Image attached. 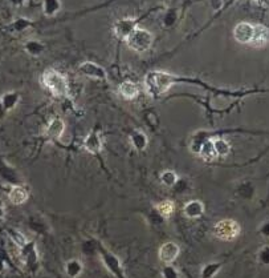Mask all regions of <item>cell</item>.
<instances>
[{"instance_id": "6da1fadb", "label": "cell", "mask_w": 269, "mask_h": 278, "mask_svg": "<svg viewBox=\"0 0 269 278\" xmlns=\"http://www.w3.org/2000/svg\"><path fill=\"white\" fill-rule=\"evenodd\" d=\"M176 80H178L176 77H174L170 73H166V72H150L145 79L146 89L151 96L157 98V96L165 94Z\"/></svg>"}, {"instance_id": "7a4b0ae2", "label": "cell", "mask_w": 269, "mask_h": 278, "mask_svg": "<svg viewBox=\"0 0 269 278\" xmlns=\"http://www.w3.org/2000/svg\"><path fill=\"white\" fill-rule=\"evenodd\" d=\"M42 83L56 98H65L69 92L67 77L56 69H47L42 76Z\"/></svg>"}, {"instance_id": "3957f363", "label": "cell", "mask_w": 269, "mask_h": 278, "mask_svg": "<svg viewBox=\"0 0 269 278\" xmlns=\"http://www.w3.org/2000/svg\"><path fill=\"white\" fill-rule=\"evenodd\" d=\"M241 233V226L232 218H224L217 221L213 226V236L221 241H233Z\"/></svg>"}, {"instance_id": "277c9868", "label": "cell", "mask_w": 269, "mask_h": 278, "mask_svg": "<svg viewBox=\"0 0 269 278\" xmlns=\"http://www.w3.org/2000/svg\"><path fill=\"white\" fill-rule=\"evenodd\" d=\"M97 253L100 254V257H101V261L105 265V267H106L114 277L126 278L124 266H122V263H121V259L118 258L114 253H112L110 250H108V249L105 248L100 241H97Z\"/></svg>"}, {"instance_id": "5b68a950", "label": "cell", "mask_w": 269, "mask_h": 278, "mask_svg": "<svg viewBox=\"0 0 269 278\" xmlns=\"http://www.w3.org/2000/svg\"><path fill=\"white\" fill-rule=\"evenodd\" d=\"M127 40V45L137 52H145L153 44V34L143 28H135Z\"/></svg>"}, {"instance_id": "8992f818", "label": "cell", "mask_w": 269, "mask_h": 278, "mask_svg": "<svg viewBox=\"0 0 269 278\" xmlns=\"http://www.w3.org/2000/svg\"><path fill=\"white\" fill-rule=\"evenodd\" d=\"M180 254V248L179 245L174 242V241H167L165 244L162 245L159 248V252H158V257L161 259V262H163L165 265H170L175 261Z\"/></svg>"}, {"instance_id": "52a82bcc", "label": "cell", "mask_w": 269, "mask_h": 278, "mask_svg": "<svg viewBox=\"0 0 269 278\" xmlns=\"http://www.w3.org/2000/svg\"><path fill=\"white\" fill-rule=\"evenodd\" d=\"M254 26L247 22L237 23L233 28V38L236 42L241 43V44H249L252 38H253Z\"/></svg>"}, {"instance_id": "ba28073f", "label": "cell", "mask_w": 269, "mask_h": 278, "mask_svg": "<svg viewBox=\"0 0 269 278\" xmlns=\"http://www.w3.org/2000/svg\"><path fill=\"white\" fill-rule=\"evenodd\" d=\"M135 19H121L114 24V35L121 40H126L131 32L137 28Z\"/></svg>"}, {"instance_id": "9c48e42d", "label": "cell", "mask_w": 269, "mask_h": 278, "mask_svg": "<svg viewBox=\"0 0 269 278\" xmlns=\"http://www.w3.org/2000/svg\"><path fill=\"white\" fill-rule=\"evenodd\" d=\"M79 71L83 75L88 76V77H93V79L98 80L106 79V72H105L104 68L96 64V63H92V61H85L83 64H80Z\"/></svg>"}, {"instance_id": "30bf717a", "label": "cell", "mask_w": 269, "mask_h": 278, "mask_svg": "<svg viewBox=\"0 0 269 278\" xmlns=\"http://www.w3.org/2000/svg\"><path fill=\"white\" fill-rule=\"evenodd\" d=\"M83 145L86 152H89L90 154H100L102 150L101 136L98 135V132L96 131L89 132L85 140H84Z\"/></svg>"}, {"instance_id": "8fae6325", "label": "cell", "mask_w": 269, "mask_h": 278, "mask_svg": "<svg viewBox=\"0 0 269 278\" xmlns=\"http://www.w3.org/2000/svg\"><path fill=\"white\" fill-rule=\"evenodd\" d=\"M269 43V28L262 24H256L253 31V38L250 40L249 45L254 48H262Z\"/></svg>"}, {"instance_id": "7c38bea8", "label": "cell", "mask_w": 269, "mask_h": 278, "mask_svg": "<svg viewBox=\"0 0 269 278\" xmlns=\"http://www.w3.org/2000/svg\"><path fill=\"white\" fill-rule=\"evenodd\" d=\"M183 214L190 220H196L200 218L204 214V204L199 200H191L184 205Z\"/></svg>"}, {"instance_id": "4fadbf2b", "label": "cell", "mask_w": 269, "mask_h": 278, "mask_svg": "<svg viewBox=\"0 0 269 278\" xmlns=\"http://www.w3.org/2000/svg\"><path fill=\"white\" fill-rule=\"evenodd\" d=\"M28 197H30V192L23 185H14L8 193V199L14 205H22L28 200Z\"/></svg>"}, {"instance_id": "5bb4252c", "label": "cell", "mask_w": 269, "mask_h": 278, "mask_svg": "<svg viewBox=\"0 0 269 278\" xmlns=\"http://www.w3.org/2000/svg\"><path fill=\"white\" fill-rule=\"evenodd\" d=\"M65 131V124L61 119H53L45 128V136L51 140H59Z\"/></svg>"}, {"instance_id": "9a60e30c", "label": "cell", "mask_w": 269, "mask_h": 278, "mask_svg": "<svg viewBox=\"0 0 269 278\" xmlns=\"http://www.w3.org/2000/svg\"><path fill=\"white\" fill-rule=\"evenodd\" d=\"M22 253L24 257V261L30 267H34L39 262V254L36 250L35 242H27L24 246H22Z\"/></svg>"}, {"instance_id": "2e32d148", "label": "cell", "mask_w": 269, "mask_h": 278, "mask_svg": "<svg viewBox=\"0 0 269 278\" xmlns=\"http://www.w3.org/2000/svg\"><path fill=\"white\" fill-rule=\"evenodd\" d=\"M118 92L126 100H133V99H135L139 95V88L137 84L130 81V80H127V81H124V83L120 84Z\"/></svg>"}, {"instance_id": "e0dca14e", "label": "cell", "mask_w": 269, "mask_h": 278, "mask_svg": "<svg viewBox=\"0 0 269 278\" xmlns=\"http://www.w3.org/2000/svg\"><path fill=\"white\" fill-rule=\"evenodd\" d=\"M130 143L134 147L135 150L142 152V150H145L147 148L149 140H147L146 133H143L142 131H133L130 133Z\"/></svg>"}, {"instance_id": "ac0fdd59", "label": "cell", "mask_w": 269, "mask_h": 278, "mask_svg": "<svg viewBox=\"0 0 269 278\" xmlns=\"http://www.w3.org/2000/svg\"><path fill=\"white\" fill-rule=\"evenodd\" d=\"M84 270L83 262L77 258H72L69 261H67L65 263V273H67L68 277L71 278H77Z\"/></svg>"}, {"instance_id": "d6986e66", "label": "cell", "mask_w": 269, "mask_h": 278, "mask_svg": "<svg viewBox=\"0 0 269 278\" xmlns=\"http://www.w3.org/2000/svg\"><path fill=\"white\" fill-rule=\"evenodd\" d=\"M174 211H175V204L171 200H163V201L155 205V212L162 218H168L170 216H172Z\"/></svg>"}, {"instance_id": "ffe728a7", "label": "cell", "mask_w": 269, "mask_h": 278, "mask_svg": "<svg viewBox=\"0 0 269 278\" xmlns=\"http://www.w3.org/2000/svg\"><path fill=\"white\" fill-rule=\"evenodd\" d=\"M199 154L202 156L206 161H212L217 157L216 152H215V148H213V141L212 140H204L200 145V150H199Z\"/></svg>"}, {"instance_id": "44dd1931", "label": "cell", "mask_w": 269, "mask_h": 278, "mask_svg": "<svg viewBox=\"0 0 269 278\" xmlns=\"http://www.w3.org/2000/svg\"><path fill=\"white\" fill-rule=\"evenodd\" d=\"M223 267V262H208L202 267L200 278H213Z\"/></svg>"}, {"instance_id": "7402d4cb", "label": "cell", "mask_w": 269, "mask_h": 278, "mask_svg": "<svg viewBox=\"0 0 269 278\" xmlns=\"http://www.w3.org/2000/svg\"><path fill=\"white\" fill-rule=\"evenodd\" d=\"M213 141V148L216 152L217 157H225L231 152V145L225 141L224 139H215Z\"/></svg>"}, {"instance_id": "603a6c76", "label": "cell", "mask_w": 269, "mask_h": 278, "mask_svg": "<svg viewBox=\"0 0 269 278\" xmlns=\"http://www.w3.org/2000/svg\"><path fill=\"white\" fill-rule=\"evenodd\" d=\"M159 178H161L162 184L166 185V187H174L178 182V180H179V177H178V174L174 170H165V172H162Z\"/></svg>"}, {"instance_id": "cb8c5ba5", "label": "cell", "mask_w": 269, "mask_h": 278, "mask_svg": "<svg viewBox=\"0 0 269 278\" xmlns=\"http://www.w3.org/2000/svg\"><path fill=\"white\" fill-rule=\"evenodd\" d=\"M61 10L60 0H44V12L47 16L56 15Z\"/></svg>"}, {"instance_id": "d4e9b609", "label": "cell", "mask_w": 269, "mask_h": 278, "mask_svg": "<svg viewBox=\"0 0 269 278\" xmlns=\"http://www.w3.org/2000/svg\"><path fill=\"white\" fill-rule=\"evenodd\" d=\"M19 99L20 96L16 92H8L2 98V104H3L6 109H12L18 104Z\"/></svg>"}, {"instance_id": "484cf974", "label": "cell", "mask_w": 269, "mask_h": 278, "mask_svg": "<svg viewBox=\"0 0 269 278\" xmlns=\"http://www.w3.org/2000/svg\"><path fill=\"white\" fill-rule=\"evenodd\" d=\"M26 49L28 51V53H31V55L38 56V55H40V53L44 51V45H43L42 43L35 42V40H31V42H28L26 44Z\"/></svg>"}, {"instance_id": "4316f807", "label": "cell", "mask_w": 269, "mask_h": 278, "mask_svg": "<svg viewBox=\"0 0 269 278\" xmlns=\"http://www.w3.org/2000/svg\"><path fill=\"white\" fill-rule=\"evenodd\" d=\"M162 277L163 278H179V271L176 270L175 267L170 265H165L162 269Z\"/></svg>"}, {"instance_id": "83f0119b", "label": "cell", "mask_w": 269, "mask_h": 278, "mask_svg": "<svg viewBox=\"0 0 269 278\" xmlns=\"http://www.w3.org/2000/svg\"><path fill=\"white\" fill-rule=\"evenodd\" d=\"M257 258L262 265H269V246H264V248L260 249Z\"/></svg>"}, {"instance_id": "f1b7e54d", "label": "cell", "mask_w": 269, "mask_h": 278, "mask_svg": "<svg viewBox=\"0 0 269 278\" xmlns=\"http://www.w3.org/2000/svg\"><path fill=\"white\" fill-rule=\"evenodd\" d=\"M176 20V14L175 11H168L167 15L165 16V26L170 27L174 24V22Z\"/></svg>"}, {"instance_id": "f546056e", "label": "cell", "mask_w": 269, "mask_h": 278, "mask_svg": "<svg viewBox=\"0 0 269 278\" xmlns=\"http://www.w3.org/2000/svg\"><path fill=\"white\" fill-rule=\"evenodd\" d=\"M16 26V30L20 31V30H24V28H27V27L31 26V22H28V20L26 19H19L18 22L15 23Z\"/></svg>"}, {"instance_id": "4dcf8cb0", "label": "cell", "mask_w": 269, "mask_h": 278, "mask_svg": "<svg viewBox=\"0 0 269 278\" xmlns=\"http://www.w3.org/2000/svg\"><path fill=\"white\" fill-rule=\"evenodd\" d=\"M260 233L264 237H269V221L262 224L261 228H260Z\"/></svg>"}, {"instance_id": "1f68e13d", "label": "cell", "mask_w": 269, "mask_h": 278, "mask_svg": "<svg viewBox=\"0 0 269 278\" xmlns=\"http://www.w3.org/2000/svg\"><path fill=\"white\" fill-rule=\"evenodd\" d=\"M24 0H12V3H15V4H22Z\"/></svg>"}, {"instance_id": "d6a6232c", "label": "cell", "mask_w": 269, "mask_h": 278, "mask_svg": "<svg viewBox=\"0 0 269 278\" xmlns=\"http://www.w3.org/2000/svg\"><path fill=\"white\" fill-rule=\"evenodd\" d=\"M256 2H257V3H260V4H264L266 0H256Z\"/></svg>"}, {"instance_id": "836d02e7", "label": "cell", "mask_w": 269, "mask_h": 278, "mask_svg": "<svg viewBox=\"0 0 269 278\" xmlns=\"http://www.w3.org/2000/svg\"><path fill=\"white\" fill-rule=\"evenodd\" d=\"M2 269H3V263H2V261H0V271H2Z\"/></svg>"}]
</instances>
